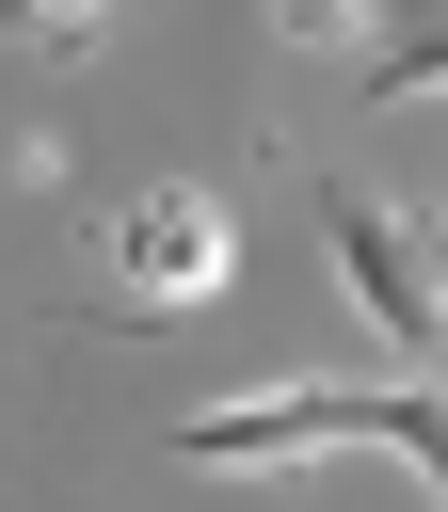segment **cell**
I'll list each match as a JSON object with an SVG mask.
<instances>
[{"label":"cell","mask_w":448,"mask_h":512,"mask_svg":"<svg viewBox=\"0 0 448 512\" xmlns=\"http://www.w3.org/2000/svg\"><path fill=\"white\" fill-rule=\"evenodd\" d=\"M304 448H400L448 512V384H272V400L176 416V464H304Z\"/></svg>","instance_id":"cell-1"},{"label":"cell","mask_w":448,"mask_h":512,"mask_svg":"<svg viewBox=\"0 0 448 512\" xmlns=\"http://www.w3.org/2000/svg\"><path fill=\"white\" fill-rule=\"evenodd\" d=\"M224 272H240V224H224V192H192V176L112 192V208L80 224V320H192V304H224Z\"/></svg>","instance_id":"cell-2"},{"label":"cell","mask_w":448,"mask_h":512,"mask_svg":"<svg viewBox=\"0 0 448 512\" xmlns=\"http://www.w3.org/2000/svg\"><path fill=\"white\" fill-rule=\"evenodd\" d=\"M320 256L352 272V304L416 352V368H448V288H432V224H400L384 192H336L320 176Z\"/></svg>","instance_id":"cell-3"},{"label":"cell","mask_w":448,"mask_h":512,"mask_svg":"<svg viewBox=\"0 0 448 512\" xmlns=\"http://www.w3.org/2000/svg\"><path fill=\"white\" fill-rule=\"evenodd\" d=\"M352 80H368V112L432 96V80H448V0H368V32H352Z\"/></svg>","instance_id":"cell-4"},{"label":"cell","mask_w":448,"mask_h":512,"mask_svg":"<svg viewBox=\"0 0 448 512\" xmlns=\"http://www.w3.org/2000/svg\"><path fill=\"white\" fill-rule=\"evenodd\" d=\"M0 32H16V48H96L112 0H0Z\"/></svg>","instance_id":"cell-5"},{"label":"cell","mask_w":448,"mask_h":512,"mask_svg":"<svg viewBox=\"0 0 448 512\" xmlns=\"http://www.w3.org/2000/svg\"><path fill=\"white\" fill-rule=\"evenodd\" d=\"M272 32L288 48H336V32H368V0H272Z\"/></svg>","instance_id":"cell-6"}]
</instances>
